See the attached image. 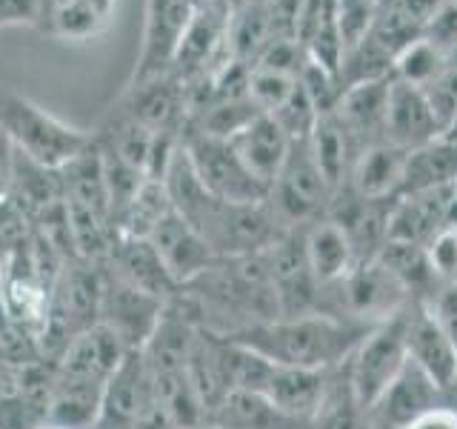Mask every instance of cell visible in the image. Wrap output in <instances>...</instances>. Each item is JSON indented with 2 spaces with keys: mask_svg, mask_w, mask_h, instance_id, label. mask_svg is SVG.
Returning <instances> with one entry per match:
<instances>
[{
  "mask_svg": "<svg viewBox=\"0 0 457 429\" xmlns=\"http://www.w3.org/2000/svg\"><path fill=\"white\" fill-rule=\"evenodd\" d=\"M92 4L100 9V12H104L106 14V18H109V12H112V6H114V0H92Z\"/></svg>",
  "mask_w": 457,
  "mask_h": 429,
  "instance_id": "d590c367",
  "label": "cell"
},
{
  "mask_svg": "<svg viewBox=\"0 0 457 429\" xmlns=\"http://www.w3.org/2000/svg\"><path fill=\"white\" fill-rule=\"evenodd\" d=\"M183 149L209 195L228 204H261L269 198V189L240 161L232 140L183 135Z\"/></svg>",
  "mask_w": 457,
  "mask_h": 429,
  "instance_id": "5b68a950",
  "label": "cell"
},
{
  "mask_svg": "<svg viewBox=\"0 0 457 429\" xmlns=\"http://www.w3.org/2000/svg\"><path fill=\"white\" fill-rule=\"evenodd\" d=\"M166 312L163 300H157L146 292L135 290L104 269V295H100V315L97 324L106 326L118 338L126 352L143 349L154 335Z\"/></svg>",
  "mask_w": 457,
  "mask_h": 429,
  "instance_id": "52a82bcc",
  "label": "cell"
},
{
  "mask_svg": "<svg viewBox=\"0 0 457 429\" xmlns=\"http://www.w3.org/2000/svg\"><path fill=\"white\" fill-rule=\"evenodd\" d=\"M29 238H32V218L12 198H0V261L26 247Z\"/></svg>",
  "mask_w": 457,
  "mask_h": 429,
  "instance_id": "f1b7e54d",
  "label": "cell"
},
{
  "mask_svg": "<svg viewBox=\"0 0 457 429\" xmlns=\"http://www.w3.org/2000/svg\"><path fill=\"white\" fill-rule=\"evenodd\" d=\"M6 198H12L29 218H35L43 209H49L57 200H63L61 169H49L14 149V172H12V186Z\"/></svg>",
  "mask_w": 457,
  "mask_h": 429,
  "instance_id": "7402d4cb",
  "label": "cell"
},
{
  "mask_svg": "<svg viewBox=\"0 0 457 429\" xmlns=\"http://www.w3.org/2000/svg\"><path fill=\"white\" fill-rule=\"evenodd\" d=\"M154 252L161 255V261L166 272L171 275L178 286L192 283L204 272L218 261V255L212 252L206 238L197 229L171 209L166 218L154 226V232L149 235Z\"/></svg>",
  "mask_w": 457,
  "mask_h": 429,
  "instance_id": "ba28073f",
  "label": "cell"
},
{
  "mask_svg": "<svg viewBox=\"0 0 457 429\" xmlns=\"http://www.w3.org/2000/svg\"><path fill=\"white\" fill-rule=\"evenodd\" d=\"M46 0H0V26L12 23H35Z\"/></svg>",
  "mask_w": 457,
  "mask_h": 429,
  "instance_id": "1f68e13d",
  "label": "cell"
},
{
  "mask_svg": "<svg viewBox=\"0 0 457 429\" xmlns=\"http://www.w3.org/2000/svg\"><path fill=\"white\" fill-rule=\"evenodd\" d=\"M371 326L375 324L337 318V315L328 312H312L297 315V318H275L249 326L228 341L243 343L271 364L328 372L349 361Z\"/></svg>",
  "mask_w": 457,
  "mask_h": 429,
  "instance_id": "6da1fadb",
  "label": "cell"
},
{
  "mask_svg": "<svg viewBox=\"0 0 457 429\" xmlns=\"http://www.w3.org/2000/svg\"><path fill=\"white\" fill-rule=\"evenodd\" d=\"M335 369H300V366H280L271 364L269 375L263 381L261 398L275 409L283 421H309L318 412L320 400L326 395L328 378Z\"/></svg>",
  "mask_w": 457,
  "mask_h": 429,
  "instance_id": "8fae6325",
  "label": "cell"
},
{
  "mask_svg": "<svg viewBox=\"0 0 457 429\" xmlns=\"http://www.w3.org/2000/svg\"><path fill=\"white\" fill-rule=\"evenodd\" d=\"M328 200H332V186L314 164L309 140L292 143V152L266 198L271 214L283 229H300L326 218Z\"/></svg>",
  "mask_w": 457,
  "mask_h": 429,
  "instance_id": "277c9868",
  "label": "cell"
},
{
  "mask_svg": "<svg viewBox=\"0 0 457 429\" xmlns=\"http://www.w3.org/2000/svg\"><path fill=\"white\" fill-rule=\"evenodd\" d=\"M428 264L443 283L457 281V229H443V232L426 247Z\"/></svg>",
  "mask_w": 457,
  "mask_h": 429,
  "instance_id": "f546056e",
  "label": "cell"
},
{
  "mask_svg": "<svg viewBox=\"0 0 457 429\" xmlns=\"http://www.w3.org/2000/svg\"><path fill=\"white\" fill-rule=\"evenodd\" d=\"M35 429H71V426H61V424H52V421H43V424H37Z\"/></svg>",
  "mask_w": 457,
  "mask_h": 429,
  "instance_id": "8d00e7d4",
  "label": "cell"
},
{
  "mask_svg": "<svg viewBox=\"0 0 457 429\" xmlns=\"http://www.w3.org/2000/svg\"><path fill=\"white\" fill-rule=\"evenodd\" d=\"M123 118H132L152 132H178L189 123L186 86L175 75H163L140 86H129Z\"/></svg>",
  "mask_w": 457,
  "mask_h": 429,
  "instance_id": "4fadbf2b",
  "label": "cell"
},
{
  "mask_svg": "<svg viewBox=\"0 0 457 429\" xmlns=\"http://www.w3.org/2000/svg\"><path fill=\"white\" fill-rule=\"evenodd\" d=\"M12 172H14V143L9 140L4 129H0V198L9 195Z\"/></svg>",
  "mask_w": 457,
  "mask_h": 429,
  "instance_id": "836d02e7",
  "label": "cell"
},
{
  "mask_svg": "<svg viewBox=\"0 0 457 429\" xmlns=\"http://www.w3.org/2000/svg\"><path fill=\"white\" fill-rule=\"evenodd\" d=\"M171 212V200L163 181H146L129 206L112 221L114 238H149L154 226Z\"/></svg>",
  "mask_w": 457,
  "mask_h": 429,
  "instance_id": "cb8c5ba5",
  "label": "cell"
},
{
  "mask_svg": "<svg viewBox=\"0 0 457 429\" xmlns=\"http://www.w3.org/2000/svg\"><path fill=\"white\" fill-rule=\"evenodd\" d=\"M0 129L9 135L21 155L49 169H63L92 140V135L63 123L61 118L18 95L0 97Z\"/></svg>",
  "mask_w": 457,
  "mask_h": 429,
  "instance_id": "7a4b0ae2",
  "label": "cell"
},
{
  "mask_svg": "<svg viewBox=\"0 0 457 429\" xmlns=\"http://www.w3.org/2000/svg\"><path fill=\"white\" fill-rule=\"evenodd\" d=\"M295 78L278 75V72H266V69H252L249 72V100L261 109L263 114L275 112L286 97L295 89Z\"/></svg>",
  "mask_w": 457,
  "mask_h": 429,
  "instance_id": "83f0119b",
  "label": "cell"
},
{
  "mask_svg": "<svg viewBox=\"0 0 457 429\" xmlns=\"http://www.w3.org/2000/svg\"><path fill=\"white\" fill-rule=\"evenodd\" d=\"M186 4H192L195 9H200V6H204V4H209V0H186Z\"/></svg>",
  "mask_w": 457,
  "mask_h": 429,
  "instance_id": "74e56055",
  "label": "cell"
},
{
  "mask_svg": "<svg viewBox=\"0 0 457 429\" xmlns=\"http://www.w3.org/2000/svg\"><path fill=\"white\" fill-rule=\"evenodd\" d=\"M383 138L406 152L443 138L440 126L432 114V106H428L426 92L411 83L397 80L395 75H392V86H389V109H386V135Z\"/></svg>",
  "mask_w": 457,
  "mask_h": 429,
  "instance_id": "9a60e30c",
  "label": "cell"
},
{
  "mask_svg": "<svg viewBox=\"0 0 457 429\" xmlns=\"http://www.w3.org/2000/svg\"><path fill=\"white\" fill-rule=\"evenodd\" d=\"M106 23V14L92 0H63L52 9V26L61 38L86 40L95 38Z\"/></svg>",
  "mask_w": 457,
  "mask_h": 429,
  "instance_id": "4316f807",
  "label": "cell"
},
{
  "mask_svg": "<svg viewBox=\"0 0 457 429\" xmlns=\"http://www.w3.org/2000/svg\"><path fill=\"white\" fill-rule=\"evenodd\" d=\"M61 178H63V198L69 204H78L86 206L97 214H106L112 221V212H109V189H106V175H104V155H100V143L97 138L89 140L78 157L61 169Z\"/></svg>",
  "mask_w": 457,
  "mask_h": 429,
  "instance_id": "d6986e66",
  "label": "cell"
},
{
  "mask_svg": "<svg viewBox=\"0 0 457 429\" xmlns=\"http://www.w3.org/2000/svg\"><path fill=\"white\" fill-rule=\"evenodd\" d=\"M232 147L252 175L261 181L266 189H271V183L278 181L286 157L292 152V140L286 138V132L271 114H261V118H254L240 135L232 138Z\"/></svg>",
  "mask_w": 457,
  "mask_h": 429,
  "instance_id": "2e32d148",
  "label": "cell"
},
{
  "mask_svg": "<svg viewBox=\"0 0 457 429\" xmlns=\"http://www.w3.org/2000/svg\"><path fill=\"white\" fill-rule=\"evenodd\" d=\"M409 361L420 366L443 392L457 386V347L443 332L426 304H411L406 312Z\"/></svg>",
  "mask_w": 457,
  "mask_h": 429,
  "instance_id": "9c48e42d",
  "label": "cell"
},
{
  "mask_svg": "<svg viewBox=\"0 0 457 429\" xmlns=\"http://www.w3.org/2000/svg\"><path fill=\"white\" fill-rule=\"evenodd\" d=\"M104 269L118 281L135 286V290L163 300V304L175 300V295L180 292V286L171 281L149 238H114Z\"/></svg>",
  "mask_w": 457,
  "mask_h": 429,
  "instance_id": "30bf717a",
  "label": "cell"
},
{
  "mask_svg": "<svg viewBox=\"0 0 457 429\" xmlns=\"http://www.w3.org/2000/svg\"><path fill=\"white\" fill-rule=\"evenodd\" d=\"M271 118L278 121V126L283 129L286 138H289L292 143H306L314 135V129H318L323 114L297 80L292 95L286 97L275 112H271Z\"/></svg>",
  "mask_w": 457,
  "mask_h": 429,
  "instance_id": "484cf974",
  "label": "cell"
},
{
  "mask_svg": "<svg viewBox=\"0 0 457 429\" xmlns=\"http://www.w3.org/2000/svg\"><path fill=\"white\" fill-rule=\"evenodd\" d=\"M428 312L435 315V321L440 324L443 332L449 335V341L457 347V281L443 283L437 295L428 300Z\"/></svg>",
  "mask_w": 457,
  "mask_h": 429,
  "instance_id": "4dcf8cb0",
  "label": "cell"
},
{
  "mask_svg": "<svg viewBox=\"0 0 457 429\" xmlns=\"http://www.w3.org/2000/svg\"><path fill=\"white\" fill-rule=\"evenodd\" d=\"M440 386L420 366L409 361L403 372L389 383V390L380 395L378 404L369 409L371 429H406L423 412L440 407Z\"/></svg>",
  "mask_w": 457,
  "mask_h": 429,
  "instance_id": "7c38bea8",
  "label": "cell"
},
{
  "mask_svg": "<svg viewBox=\"0 0 457 429\" xmlns=\"http://www.w3.org/2000/svg\"><path fill=\"white\" fill-rule=\"evenodd\" d=\"M454 178H457V143L449 138H437L406 155L400 195H414V192L437 189V186H449L454 183Z\"/></svg>",
  "mask_w": 457,
  "mask_h": 429,
  "instance_id": "44dd1931",
  "label": "cell"
},
{
  "mask_svg": "<svg viewBox=\"0 0 457 429\" xmlns=\"http://www.w3.org/2000/svg\"><path fill=\"white\" fill-rule=\"evenodd\" d=\"M406 155V149L395 147L389 140L371 143L357 155L349 183L366 198H400Z\"/></svg>",
  "mask_w": 457,
  "mask_h": 429,
  "instance_id": "ac0fdd59",
  "label": "cell"
},
{
  "mask_svg": "<svg viewBox=\"0 0 457 429\" xmlns=\"http://www.w3.org/2000/svg\"><path fill=\"white\" fill-rule=\"evenodd\" d=\"M312 429H371L369 409L352 390L346 364L337 366L328 378L326 395L312 418Z\"/></svg>",
  "mask_w": 457,
  "mask_h": 429,
  "instance_id": "603a6c76",
  "label": "cell"
},
{
  "mask_svg": "<svg viewBox=\"0 0 457 429\" xmlns=\"http://www.w3.org/2000/svg\"><path fill=\"white\" fill-rule=\"evenodd\" d=\"M309 149H312L314 164L320 166L323 178L332 186V192L349 183L352 166L357 161V155H361V149H357V143L346 132V126L335 118V112L320 118L314 135L309 138Z\"/></svg>",
  "mask_w": 457,
  "mask_h": 429,
  "instance_id": "ffe728a7",
  "label": "cell"
},
{
  "mask_svg": "<svg viewBox=\"0 0 457 429\" xmlns=\"http://www.w3.org/2000/svg\"><path fill=\"white\" fill-rule=\"evenodd\" d=\"M306 261L314 281L320 286H332L343 281L357 266V255L349 235L335 221L320 218L303 229Z\"/></svg>",
  "mask_w": 457,
  "mask_h": 429,
  "instance_id": "e0dca14e",
  "label": "cell"
},
{
  "mask_svg": "<svg viewBox=\"0 0 457 429\" xmlns=\"http://www.w3.org/2000/svg\"><path fill=\"white\" fill-rule=\"evenodd\" d=\"M389 78H371L352 83L340 92L335 106V118L346 126V132L357 143V149H366L371 143L386 140V109H389Z\"/></svg>",
  "mask_w": 457,
  "mask_h": 429,
  "instance_id": "5bb4252c",
  "label": "cell"
},
{
  "mask_svg": "<svg viewBox=\"0 0 457 429\" xmlns=\"http://www.w3.org/2000/svg\"><path fill=\"white\" fill-rule=\"evenodd\" d=\"M57 4H63V0H52V9H54Z\"/></svg>",
  "mask_w": 457,
  "mask_h": 429,
  "instance_id": "f35d334b",
  "label": "cell"
},
{
  "mask_svg": "<svg viewBox=\"0 0 457 429\" xmlns=\"http://www.w3.org/2000/svg\"><path fill=\"white\" fill-rule=\"evenodd\" d=\"M195 18V6L186 0H146V26H143V46L129 86L171 75L180 40Z\"/></svg>",
  "mask_w": 457,
  "mask_h": 429,
  "instance_id": "8992f818",
  "label": "cell"
},
{
  "mask_svg": "<svg viewBox=\"0 0 457 429\" xmlns=\"http://www.w3.org/2000/svg\"><path fill=\"white\" fill-rule=\"evenodd\" d=\"M392 66H395L392 75L397 80L418 86V89H426V86H432L443 75V69H446V52H443L435 40L414 38L411 43H406V46L397 52Z\"/></svg>",
  "mask_w": 457,
  "mask_h": 429,
  "instance_id": "d4e9b609",
  "label": "cell"
},
{
  "mask_svg": "<svg viewBox=\"0 0 457 429\" xmlns=\"http://www.w3.org/2000/svg\"><path fill=\"white\" fill-rule=\"evenodd\" d=\"M406 429H457V409L449 404H440L423 412L420 418H414Z\"/></svg>",
  "mask_w": 457,
  "mask_h": 429,
  "instance_id": "d6a6232c",
  "label": "cell"
},
{
  "mask_svg": "<svg viewBox=\"0 0 457 429\" xmlns=\"http://www.w3.org/2000/svg\"><path fill=\"white\" fill-rule=\"evenodd\" d=\"M18 372H21V366L12 361L4 349V343H0V400L14 392V386H18Z\"/></svg>",
  "mask_w": 457,
  "mask_h": 429,
  "instance_id": "e575fe53",
  "label": "cell"
},
{
  "mask_svg": "<svg viewBox=\"0 0 457 429\" xmlns=\"http://www.w3.org/2000/svg\"><path fill=\"white\" fill-rule=\"evenodd\" d=\"M406 312L392 315L389 321H380L369 329V335L357 343V349L346 361V372L357 400L371 409L380 395L389 390V383L409 364V343H406Z\"/></svg>",
  "mask_w": 457,
  "mask_h": 429,
  "instance_id": "3957f363",
  "label": "cell"
}]
</instances>
